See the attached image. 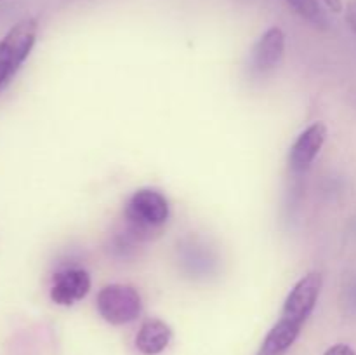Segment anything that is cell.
<instances>
[{
    "instance_id": "1",
    "label": "cell",
    "mask_w": 356,
    "mask_h": 355,
    "mask_svg": "<svg viewBox=\"0 0 356 355\" xmlns=\"http://www.w3.org/2000/svg\"><path fill=\"white\" fill-rule=\"evenodd\" d=\"M170 214L165 195L153 188L134 191L124 209L125 239L131 242L149 240L162 232Z\"/></svg>"
},
{
    "instance_id": "2",
    "label": "cell",
    "mask_w": 356,
    "mask_h": 355,
    "mask_svg": "<svg viewBox=\"0 0 356 355\" xmlns=\"http://www.w3.org/2000/svg\"><path fill=\"white\" fill-rule=\"evenodd\" d=\"M38 23L33 17L21 19L0 38V87L6 86L23 66L31 49L35 47Z\"/></svg>"
},
{
    "instance_id": "3",
    "label": "cell",
    "mask_w": 356,
    "mask_h": 355,
    "mask_svg": "<svg viewBox=\"0 0 356 355\" xmlns=\"http://www.w3.org/2000/svg\"><path fill=\"white\" fill-rule=\"evenodd\" d=\"M99 315L111 326H125L141 315L143 299L138 289L127 284H108L96 296Z\"/></svg>"
},
{
    "instance_id": "4",
    "label": "cell",
    "mask_w": 356,
    "mask_h": 355,
    "mask_svg": "<svg viewBox=\"0 0 356 355\" xmlns=\"http://www.w3.org/2000/svg\"><path fill=\"white\" fill-rule=\"evenodd\" d=\"M322 287L323 277L320 271H309L305 277L299 278L287 294V298H285L280 319L287 320V322L302 329L309 317H312L316 303H318Z\"/></svg>"
},
{
    "instance_id": "5",
    "label": "cell",
    "mask_w": 356,
    "mask_h": 355,
    "mask_svg": "<svg viewBox=\"0 0 356 355\" xmlns=\"http://www.w3.org/2000/svg\"><path fill=\"white\" fill-rule=\"evenodd\" d=\"M327 139V125L313 122L305 129L289 150L287 166L292 174H302L312 167Z\"/></svg>"
},
{
    "instance_id": "6",
    "label": "cell",
    "mask_w": 356,
    "mask_h": 355,
    "mask_svg": "<svg viewBox=\"0 0 356 355\" xmlns=\"http://www.w3.org/2000/svg\"><path fill=\"white\" fill-rule=\"evenodd\" d=\"M285 54V33L280 26H271L259 37L250 51V70L256 75H268L280 66Z\"/></svg>"
},
{
    "instance_id": "7",
    "label": "cell",
    "mask_w": 356,
    "mask_h": 355,
    "mask_svg": "<svg viewBox=\"0 0 356 355\" xmlns=\"http://www.w3.org/2000/svg\"><path fill=\"white\" fill-rule=\"evenodd\" d=\"M90 291V275L83 268H65L52 275L51 299L59 306H72Z\"/></svg>"
},
{
    "instance_id": "8",
    "label": "cell",
    "mask_w": 356,
    "mask_h": 355,
    "mask_svg": "<svg viewBox=\"0 0 356 355\" xmlns=\"http://www.w3.org/2000/svg\"><path fill=\"white\" fill-rule=\"evenodd\" d=\"M172 341V329L162 319H148L141 324L134 345L139 354L160 355Z\"/></svg>"
},
{
    "instance_id": "9",
    "label": "cell",
    "mask_w": 356,
    "mask_h": 355,
    "mask_svg": "<svg viewBox=\"0 0 356 355\" xmlns=\"http://www.w3.org/2000/svg\"><path fill=\"white\" fill-rule=\"evenodd\" d=\"M301 331V327L294 326L284 319H278L275 326L268 331L257 355H284L296 343Z\"/></svg>"
},
{
    "instance_id": "10",
    "label": "cell",
    "mask_w": 356,
    "mask_h": 355,
    "mask_svg": "<svg viewBox=\"0 0 356 355\" xmlns=\"http://www.w3.org/2000/svg\"><path fill=\"white\" fill-rule=\"evenodd\" d=\"M289 7H292L296 14L312 23L313 26L325 30L329 26V19L325 16V10L322 9L318 0H285Z\"/></svg>"
},
{
    "instance_id": "11",
    "label": "cell",
    "mask_w": 356,
    "mask_h": 355,
    "mask_svg": "<svg viewBox=\"0 0 356 355\" xmlns=\"http://www.w3.org/2000/svg\"><path fill=\"white\" fill-rule=\"evenodd\" d=\"M323 355H356V352L353 347H350V345L336 343L332 345V347L327 348V350L323 352Z\"/></svg>"
},
{
    "instance_id": "12",
    "label": "cell",
    "mask_w": 356,
    "mask_h": 355,
    "mask_svg": "<svg viewBox=\"0 0 356 355\" xmlns=\"http://www.w3.org/2000/svg\"><path fill=\"white\" fill-rule=\"evenodd\" d=\"M344 16H346L348 26H350L351 31L356 35V0H350V2L346 3V13H344Z\"/></svg>"
},
{
    "instance_id": "13",
    "label": "cell",
    "mask_w": 356,
    "mask_h": 355,
    "mask_svg": "<svg viewBox=\"0 0 356 355\" xmlns=\"http://www.w3.org/2000/svg\"><path fill=\"white\" fill-rule=\"evenodd\" d=\"M323 3H325V7L329 10H332V13H341V10L344 9L343 6V0H322Z\"/></svg>"
},
{
    "instance_id": "14",
    "label": "cell",
    "mask_w": 356,
    "mask_h": 355,
    "mask_svg": "<svg viewBox=\"0 0 356 355\" xmlns=\"http://www.w3.org/2000/svg\"><path fill=\"white\" fill-rule=\"evenodd\" d=\"M0 2H2V0H0Z\"/></svg>"
}]
</instances>
